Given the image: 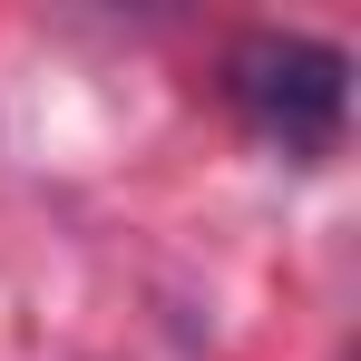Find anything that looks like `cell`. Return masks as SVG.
Masks as SVG:
<instances>
[{"instance_id": "obj_1", "label": "cell", "mask_w": 361, "mask_h": 361, "mask_svg": "<svg viewBox=\"0 0 361 361\" xmlns=\"http://www.w3.org/2000/svg\"><path fill=\"white\" fill-rule=\"evenodd\" d=\"M225 98L264 147H283L293 166H322L352 127V49L312 30H254L225 49Z\"/></svg>"}]
</instances>
